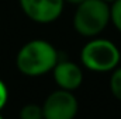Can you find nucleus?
<instances>
[{"mask_svg":"<svg viewBox=\"0 0 121 119\" xmlns=\"http://www.w3.org/2000/svg\"><path fill=\"white\" fill-rule=\"evenodd\" d=\"M55 83L59 86V88L73 91L79 88L83 81V73L80 67L69 60H58L55 67L52 69Z\"/></svg>","mask_w":121,"mask_h":119,"instance_id":"6","label":"nucleus"},{"mask_svg":"<svg viewBox=\"0 0 121 119\" xmlns=\"http://www.w3.org/2000/svg\"><path fill=\"white\" fill-rule=\"evenodd\" d=\"M58 51L45 39H32L21 46L16 56L17 69L30 77L51 71L58 63Z\"/></svg>","mask_w":121,"mask_h":119,"instance_id":"1","label":"nucleus"},{"mask_svg":"<svg viewBox=\"0 0 121 119\" xmlns=\"http://www.w3.org/2000/svg\"><path fill=\"white\" fill-rule=\"evenodd\" d=\"M110 21L121 32V0H114L110 4Z\"/></svg>","mask_w":121,"mask_h":119,"instance_id":"9","label":"nucleus"},{"mask_svg":"<svg viewBox=\"0 0 121 119\" xmlns=\"http://www.w3.org/2000/svg\"><path fill=\"white\" fill-rule=\"evenodd\" d=\"M0 119H3V116H1V115H0Z\"/></svg>","mask_w":121,"mask_h":119,"instance_id":"13","label":"nucleus"},{"mask_svg":"<svg viewBox=\"0 0 121 119\" xmlns=\"http://www.w3.org/2000/svg\"><path fill=\"white\" fill-rule=\"evenodd\" d=\"M23 13L31 21L49 24L58 20L63 11V0H18Z\"/></svg>","mask_w":121,"mask_h":119,"instance_id":"5","label":"nucleus"},{"mask_svg":"<svg viewBox=\"0 0 121 119\" xmlns=\"http://www.w3.org/2000/svg\"><path fill=\"white\" fill-rule=\"evenodd\" d=\"M78 108V99L72 91L56 90L48 95L42 105L44 119H75Z\"/></svg>","mask_w":121,"mask_h":119,"instance_id":"4","label":"nucleus"},{"mask_svg":"<svg viewBox=\"0 0 121 119\" xmlns=\"http://www.w3.org/2000/svg\"><path fill=\"white\" fill-rule=\"evenodd\" d=\"M7 98H9V91H7V87H6V84L0 80V109L6 105Z\"/></svg>","mask_w":121,"mask_h":119,"instance_id":"10","label":"nucleus"},{"mask_svg":"<svg viewBox=\"0 0 121 119\" xmlns=\"http://www.w3.org/2000/svg\"><path fill=\"white\" fill-rule=\"evenodd\" d=\"M65 3H69V4H73V6H78V4H80V3H83L85 0H63Z\"/></svg>","mask_w":121,"mask_h":119,"instance_id":"11","label":"nucleus"},{"mask_svg":"<svg viewBox=\"0 0 121 119\" xmlns=\"http://www.w3.org/2000/svg\"><path fill=\"white\" fill-rule=\"evenodd\" d=\"M20 119H44L42 107L35 104H27L20 111Z\"/></svg>","mask_w":121,"mask_h":119,"instance_id":"7","label":"nucleus"},{"mask_svg":"<svg viewBox=\"0 0 121 119\" xmlns=\"http://www.w3.org/2000/svg\"><path fill=\"white\" fill-rule=\"evenodd\" d=\"M121 59V53L114 42L104 38L89 41L80 52V60L91 71L106 73L114 70Z\"/></svg>","mask_w":121,"mask_h":119,"instance_id":"3","label":"nucleus"},{"mask_svg":"<svg viewBox=\"0 0 121 119\" xmlns=\"http://www.w3.org/2000/svg\"><path fill=\"white\" fill-rule=\"evenodd\" d=\"M110 23V4L104 0H85L76 6L73 14V28L86 38H94Z\"/></svg>","mask_w":121,"mask_h":119,"instance_id":"2","label":"nucleus"},{"mask_svg":"<svg viewBox=\"0 0 121 119\" xmlns=\"http://www.w3.org/2000/svg\"><path fill=\"white\" fill-rule=\"evenodd\" d=\"M110 90L113 95L121 101V67H116L113 70V74L110 79Z\"/></svg>","mask_w":121,"mask_h":119,"instance_id":"8","label":"nucleus"},{"mask_svg":"<svg viewBox=\"0 0 121 119\" xmlns=\"http://www.w3.org/2000/svg\"><path fill=\"white\" fill-rule=\"evenodd\" d=\"M104 1H106V3H108V4H111V3H113L114 0H104Z\"/></svg>","mask_w":121,"mask_h":119,"instance_id":"12","label":"nucleus"}]
</instances>
